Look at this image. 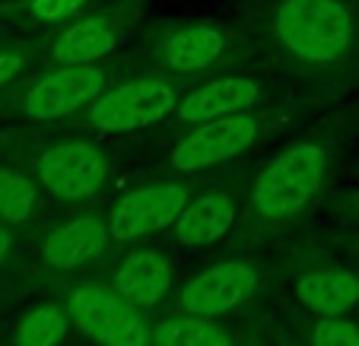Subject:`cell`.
Segmentation results:
<instances>
[{
    "instance_id": "cell-13",
    "label": "cell",
    "mask_w": 359,
    "mask_h": 346,
    "mask_svg": "<svg viewBox=\"0 0 359 346\" xmlns=\"http://www.w3.org/2000/svg\"><path fill=\"white\" fill-rule=\"evenodd\" d=\"M172 286L169 261L156 251H134L121 261L115 277V289L140 312L156 308L165 299V292Z\"/></svg>"
},
{
    "instance_id": "cell-22",
    "label": "cell",
    "mask_w": 359,
    "mask_h": 346,
    "mask_svg": "<svg viewBox=\"0 0 359 346\" xmlns=\"http://www.w3.org/2000/svg\"><path fill=\"white\" fill-rule=\"evenodd\" d=\"M22 67H26V55H20V51H0V89L7 86V83H13L22 74Z\"/></svg>"
},
{
    "instance_id": "cell-23",
    "label": "cell",
    "mask_w": 359,
    "mask_h": 346,
    "mask_svg": "<svg viewBox=\"0 0 359 346\" xmlns=\"http://www.w3.org/2000/svg\"><path fill=\"white\" fill-rule=\"evenodd\" d=\"M10 244H13V238H10V229L7 223H0V261L10 254Z\"/></svg>"
},
{
    "instance_id": "cell-18",
    "label": "cell",
    "mask_w": 359,
    "mask_h": 346,
    "mask_svg": "<svg viewBox=\"0 0 359 346\" xmlns=\"http://www.w3.org/2000/svg\"><path fill=\"white\" fill-rule=\"evenodd\" d=\"M67 333V314L55 305L29 308L13 327V346H57Z\"/></svg>"
},
{
    "instance_id": "cell-1",
    "label": "cell",
    "mask_w": 359,
    "mask_h": 346,
    "mask_svg": "<svg viewBox=\"0 0 359 346\" xmlns=\"http://www.w3.org/2000/svg\"><path fill=\"white\" fill-rule=\"evenodd\" d=\"M271 35L302 64H334L356 41V22L344 0H277Z\"/></svg>"
},
{
    "instance_id": "cell-3",
    "label": "cell",
    "mask_w": 359,
    "mask_h": 346,
    "mask_svg": "<svg viewBox=\"0 0 359 346\" xmlns=\"http://www.w3.org/2000/svg\"><path fill=\"white\" fill-rule=\"evenodd\" d=\"M178 109L175 86L156 76H140L109 86L89 102V124L102 134H134L169 118Z\"/></svg>"
},
{
    "instance_id": "cell-19",
    "label": "cell",
    "mask_w": 359,
    "mask_h": 346,
    "mask_svg": "<svg viewBox=\"0 0 359 346\" xmlns=\"http://www.w3.org/2000/svg\"><path fill=\"white\" fill-rule=\"evenodd\" d=\"M35 210V184L22 172L0 165V223H26Z\"/></svg>"
},
{
    "instance_id": "cell-7",
    "label": "cell",
    "mask_w": 359,
    "mask_h": 346,
    "mask_svg": "<svg viewBox=\"0 0 359 346\" xmlns=\"http://www.w3.org/2000/svg\"><path fill=\"white\" fill-rule=\"evenodd\" d=\"M255 137H258V121L248 111L194 124V130L182 137L178 146L172 150V165H175V172H201L210 165H223L242 156L255 143Z\"/></svg>"
},
{
    "instance_id": "cell-15",
    "label": "cell",
    "mask_w": 359,
    "mask_h": 346,
    "mask_svg": "<svg viewBox=\"0 0 359 346\" xmlns=\"http://www.w3.org/2000/svg\"><path fill=\"white\" fill-rule=\"evenodd\" d=\"M109 242V229L102 226V219L83 216V219H70V223L57 226L55 232H48L45 244H41V258L48 267H76L83 261L95 258Z\"/></svg>"
},
{
    "instance_id": "cell-9",
    "label": "cell",
    "mask_w": 359,
    "mask_h": 346,
    "mask_svg": "<svg viewBox=\"0 0 359 346\" xmlns=\"http://www.w3.org/2000/svg\"><path fill=\"white\" fill-rule=\"evenodd\" d=\"M258 286V273L242 261H226L210 270L197 273L188 286L182 289V312L188 314H207V318H219V314L238 308Z\"/></svg>"
},
{
    "instance_id": "cell-5",
    "label": "cell",
    "mask_w": 359,
    "mask_h": 346,
    "mask_svg": "<svg viewBox=\"0 0 359 346\" xmlns=\"http://www.w3.org/2000/svg\"><path fill=\"white\" fill-rule=\"evenodd\" d=\"M105 83L109 74L99 64H61L26 89L20 111L26 121H57L89 109V102L105 92Z\"/></svg>"
},
{
    "instance_id": "cell-21",
    "label": "cell",
    "mask_w": 359,
    "mask_h": 346,
    "mask_svg": "<svg viewBox=\"0 0 359 346\" xmlns=\"http://www.w3.org/2000/svg\"><path fill=\"white\" fill-rule=\"evenodd\" d=\"M89 0H29V16H32L35 22H48V26H55V22L74 20Z\"/></svg>"
},
{
    "instance_id": "cell-10",
    "label": "cell",
    "mask_w": 359,
    "mask_h": 346,
    "mask_svg": "<svg viewBox=\"0 0 359 346\" xmlns=\"http://www.w3.org/2000/svg\"><path fill=\"white\" fill-rule=\"evenodd\" d=\"M261 99V83L251 76H219L203 86H194L188 95L178 99L175 115L184 124H203L217 118L245 115Z\"/></svg>"
},
{
    "instance_id": "cell-20",
    "label": "cell",
    "mask_w": 359,
    "mask_h": 346,
    "mask_svg": "<svg viewBox=\"0 0 359 346\" xmlns=\"http://www.w3.org/2000/svg\"><path fill=\"white\" fill-rule=\"evenodd\" d=\"M315 346H359V327L346 318H318Z\"/></svg>"
},
{
    "instance_id": "cell-14",
    "label": "cell",
    "mask_w": 359,
    "mask_h": 346,
    "mask_svg": "<svg viewBox=\"0 0 359 346\" xmlns=\"http://www.w3.org/2000/svg\"><path fill=\"white\" fill-rule=\"evenodd\" d=\"M296 296L318 318H337L359 302V277L344 267H321L299 279Z\"/></svg>"
},
{
    "instance_id": "cell-11",
    "label": "cell",
    "mask_w": 359,
    "mask_h": 346,
    "mask_svg": "<svg viewBox=\"0 0 359 346\" xmlns=\"http://www.w3.org/2000/svg\"><path fill=\"white\" fill-rule=\"evenodd\" d=\"M232 223H236V200L229 194H203L182 207L178 219L169 226V235L175 244L201 248L223 238Z\"/></svg>"
},
{
    "instance_id": "cell-6",
    "label": "cell",
    "mask_w": 359,
    "mask_h": 346,
    "mask_svg": "<svg viewBox=\"0 0 359 346\" xmlns=\"http://www.w3.org/2000/svg\"><path fill=\"white\" fill-rule=\"evenodd\" d=\"M41 188L61 200H86L109 178V156L93 143H57L48 146L35 162Z\"/></svg>"
},
{
    "instance_id": "cell-4",
    "label": "cell",
    "mask_w": 359,
    "mask_h": 346,
    "mask_svg": "<svg viewBox=\"0 0 359 346\" xmlns=\"http://www.w3.org/2000/svg\"><path fill=\"white\" fill-rule=\"evenodd\" d=\"M67 314L99 346H149L153 331L118 289L83 286L67 299Z\"/></svg>"
},
{
    "instance_id": "cell-2",
    "label": "cell",
    "mask_w": 359,
    "mask_h": 346,
    "mask_svg": "<svg viewBox=\"0 0 359 346\" xmlns=\"http://www.w3.org/2000/svg\"><path fill=\"white\" fill-rule=\"evenodd\" d=\"M327 153L318 143H299L277 153L251 184V207L261 219H290L315 197L325 178Z\"/></svg>"
},
{
    "instance_id": "cell-8",
    "label": "cell",
    "mask_w": 359,
    "mask_h": 346,
    "mask_svg": "<svg viewBox=\"0 0 359 346\" xmlns=\"http://www.w3.org/2000/svg\"><path fill=\"white\" fill-rule=\"evenodd\" d=\"M191 200L188 184L182 181H163V184H147V188L128 191L111 210L109 232L121 242L128 238H140L149 232L169 229L178 219L182 207Z\"/></svg>"
},
{
    "instance_id": "cell-16",
    "label": "cell",
    "mask_w": 359,
    "mask_h": 346,
    "mask_svg": "<svg viewBox=\"0 0 359 346\" xmlns=\"http://www.w3.org/2000/svg\"><path fill=\"white\" fill-rule=\"evenodd\" d=\"M115 41L118 32L109 16H83L51 41V57L57 64H95L111 55Z\"/></svg>"
},
{
    "instance_id": "cell-12",
    "label": "cell",
    "mask_w": 359,
    "mask_h": 346,
    "mask_svg": "<svg viewBox=\"0 0 359 346\" xmlns=\"http://www.w3.org/2000/svg\"><path fill=\"white\" fill-rule=\"evenodd\" d=\"M223 51H226L223 29L210 26V22H194V26L175 29L163 41V64L175 76H191L213 67L223 57Z\"/></svg>"
},
{
    "instance_id": "cell-17",
    "label": "cell",
    "mask_w": 359,
    "mask_h": 346,
    "mask_svg": "<svg viewBox=\"0 0 359 346\" xmlns=\"http://www.w3.org/2000/svg\"><path fill=\"white\" fill-rule=\"evenodd\" d=\"M153 343L156 346H232L229 331L219 327L207 314H178V318H165L153 331Z\"/></svg>"
}]
</instances>
